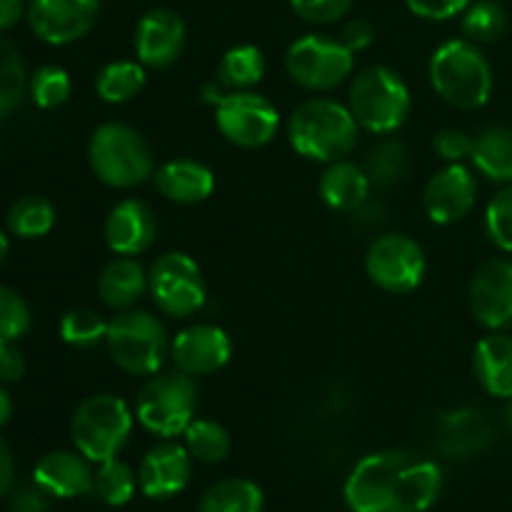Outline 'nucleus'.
<instances>
[{"instance_id": "4", "label": "nucleus", "mask_w": 512, "mask_h": 512, "mask_svg": "<svg viewBox=\"0 0 512 512\" xmlns=\"http://www.w3.org/2000/svg\"><path fill=\"white\" fill-rule=\"evenodd\" d=\"M88 160L100 183L130 190L155 175V155L148 140L125 123H103L93 130Z\"/></svg>"}, {"instance_id": "40", "label": "nucleus", "mask_w": 512, "mask_h": 512, "mask_svg": "<svg viewBox=\"0 0 512 512\" xmlns=\"http://www.w3.org/2000/svg\"><path fill=\"white\" fill-rule=\"evenodd\" d=\"M473 143L475 135H468L460 128H443L440 133H435L433 148L438 153V158H443L445 163H465L473 155Z\"/></svg>"}, {"instance_id": "25", "label": "nucleus", "mask_w": 512, "mask_h": 512, "mask_svg": "<svg viewBox=\"0 0 512 512\" xmlns=\"http://www.w3.org/2000/svg\"><path fill=\"white\" fill-rule=\"evenodd\" d=\"M470 163L488 180L512 185V128L510 125H488L475 135Z\"/></svg>"}, {"instance_id": "42", "label": "nucleus", "mask_w": 512, "mask_h": 512, "mask_svg": "<svg viewBox=\"0 0 512 512\" xmlns=\"http://www.w3.org/2000/svg\"><path fill=\"white\" fill-rule=\"evenodd\" d=\"M340 40L348 45L353 53H360V50L370 48L375 40V28L368 18H353L343 25V33H340Z\"/></svg>"}, {"instance_id": "17", "label": "nucleus", "mask_w": 512, "mask_h": 512, "mask_svg": "<svg viewBox=\"0 0 512 512\" xmlns=\"http://www.w3.org/2000/svg\"><path fill=\"white\" fill-rule=\"evenodd\" d=\"M478 200V178L465 163H448L425 183L423 208L438 225L463 220Z\"/></svg>"}, {"instance_id": "29", "label": "nucleus", "mask_w": 512, "mask_h": 512, "mask_svg": "<svg viewBox=\"0 0 512 512\" xmlns=\"http://www.w3.org/2000/svg\"><path fill=\"white\" fill-rule=\"evenodd\" d=\"M265 70H268V65H265L263 50L245 43L235 45V48H230L228 53L220 58L215 78H218L230 93H235V90H253L255 85L265 78Z\"/></svg>"}, {"instance_id": "24", "label": "nucleus", "mask_w": 512, "mask_h": 512, "mask_svg": "<svg viewBox=\"0 0 512 512\" xmlns=\"http://www.w3.org/2000/svg\"><path fill=\"white\" fill-rule=\"evenodd\" d=\"M145 293H148V270L135 258L118 255L105 265L98 278L100 300H103L105 308L115 310V313L135 308V303Z\"/></svg>"}, {"instance_id": "9", "label": "nucleus", "mask_w": 512, "mask_h": 512, "mask_svg": "<svg viewBox=\"0 0 512 512\" xmlns=\"http://www.w3.org/2000/svg\"><path fill=\"white\" fill-rule=\"evenodd\" d=\"M285 70L300 88L328 93L355 73V53L333 35L308 33L290 43Z\"/></svg>"}, {"instance_id": "45", "label": "nucleus", "mask_w": 512, "mask_h": 512, "mask_svg": "<svg viewBox=\"0 0 512 512\" xmlns=\"http://www.w3.org/2000/svg\"><path fill=\"white\" fill-rule=\"evenodd\" d=\"M350 215H355V223L363 225V228H373V225L383 223L385 220V205L375 203L373 198H368L363 205H358V208H355Z\"/></svg>"}, {"instance_id": "12", "label": "nucleus", "mask_w": 512, "mask_h": 512, "mask_svg": "<svg viewBox=\"0 0 512 512\" xmlns=\"http://www.w3.org/2000/svg\"><path fill=\"white\" fill-rule=\"evenodd\" d=\"M215 125L235 148L255 150L268 145L278 135L280 113L265 95L253 90H235L215 108Z\"/></svg>"}, {"instance_id": "41", "label": "nucleus", "mask_w": 512, "mask_h": 512, "mask_svg": "<svg viewBox=\"0 0 512 512\" xmlns=\"http://www.w3.org/2000/svg\"><path fill=\"white\" fill-rule=\"evenodd\" d=\"M473 0H405L408 10L423 20H453L465 13Z\"/></svg>"}, {"instance_id": "35", "label": "nucleus", "mask_w": 512, "mask_h": 512, "mask_svg": "<svg viewBox=\"0 0 512 512\" xmlns=\"http://www.w3.org/2000/svg\"><path fill=\"white\" fill-rule=\"evenodd\" d=\"M108 335V320L90 308L68 310L60 320V338L73 348H93L105 343Z\"/></svg>"}, {"instance_id": "21", "label": "nucleus", "mask_w": 512, "mask_h": 512, "mask_svg": "<svg viewBox=\"0 0 512 512\" xmlns=\"http://www.w3.org/2000/svg\"><path fill=\"white\" fill-rule=\"evenodd\" d=\"M153 183L165 200L178 205L203 203L213 195L215 175L205 163L193 158H175L155 168Z\"/></svg>"}, {"instance_id": "28", "label": "nucleus", "mask_w": 512, "mask_h": 512, "mask_svg": "<svg viewBox=\"0 0 512 512\" xmlns=\"http://www.w3.org/2000/svg\"><path fill=\"white\" fill-rule=\"evenodd\" d=\"M365 173H368L373 188L390 190L395 185L403 183L410 173V155L400 140L385 138L378 140L373 148L368 150V158H365Z\"/></svg>"}, {"instance_id": "38", "label": "nucleus", "mask_w": 512, "mask_h": 512, "mask_svg": "<svg viewBox=\"0 0 512 512\" xmlns=\"http://www.w3.org/2000/svg\"><path fill=\"white\" fill-rule=\"evenodd\" d=\"M30 330V308L23 295L0 285V343H18Z\"/></svg>"}, {"instance_id": "1", "label": "nucleus", "mask_w": 512, "mask_h": 512, "mask_svg": "<svg viewBox=\"0 0 512 512\" xmlns=\"http://www.w3.org/2000/svg\"><path fill=\"white\" fill-rule=\"evenodd\" d=\"M443 490V470L410 450H380L360 460L345 483L353 512H425Z\"/></svg>"}, {"instance_id": "51", "label": "nucleus", "mask_w": 512, "mask_h": 512, "mask_svg": "<svg viewBox=\"0 0 512 512\" xmlns=\"http://www.w3.org/2000/svg\"><path fill=\"white\" fill-rule=\"evenodd\" d=\"M505 423H508V428L512 430V398L508 400V405H505Z\"/></svg>"}, {"instance_id": "16", "label": "nucleus", "mask_w": 512, "mask_h": 512, "mask_svg": "<svg viewBox=\"0 0 512 512\" xmlns=\"http://www.w3.org/2000/svg\"><path fill=\"white\" fill-rule=\"evenodd\" d=\"M233 358V340L223 328L198 323L183 328L170 340V360L185 375H210L223 370Z\"/></svg>"}, {"instance_id": "43", "label": "nucleus", "mask_w": 512, "mask_h": 512, "mask_svg": "<svg viewBox=\"0 0 512 512\" xmlns=\"http://www.w3.org/2000/svg\"><path fill=\"white\" fill-rule=\"evenodd\" d=\"M25 373V358L15 343H0V383H18Z\"/></svg>"}, {"instance_id": "10", "label": "nucleus", "mask_w": 512, "mask_h": 512, "mask_svg": "<svg viewBox=\"0 0 512 512\" xmlns=\"http://www.w3.org/2000/svg\"><path fill=\"white\" fill-rule=\"evenodd\" d=\"M148 293L168 318H190L205 305V278L188 253H163L148 270Z\"/></svg>"}, {"instance_id": "49", "label": "nucleus", "mask_w": 512, "mask_h": 512, "mask_svg": "<svg viewBox=\"0 0 512 512\" xmlns=\"http://www.w3.org/2000/svg\"><path fill=\"white\" fill-rule=\"evenodd\" d=\"M10 415H13V400H10L8 390H5L3 383H0V428L8 423Z\"/></svg>"}, {"instance_id": "22", "label": "nucleus", "mask_w": 512, "mask_h": 512, "mask_svg": "<svg viewBox=\"0 0 512 512\" xmlns=\"http://www.w3.org/2000/svg\"><path fill=\"white\" fill-rule=\"evenodd\" d=\"M473 373L480 388L500 400L512 398V335L490 333L475 345Z\"/></svg>"}, {"instance_id": "3", "label": "nucleus", "mask_w": 512, "mask_h": 512, "mask_svg": "<svg viewBox=\"0 0 512 512\" xmlns=\"http://www.w3.org/2000/svg\"><path fill=\"white\" fill-rule=\"evenodd\" d=\"M428 78L435 93L460 110H478L493 95V68L478 43L468 38L445 40L430 58Z\"/></svg>"}, {"instance_id": "34", "label": "nucleus", "mask_w": 512, "mask_h": 512, "mask_svg": "<svg viewBox=\"0 0 512 512\" xmlns=\"http://www.w3.org/2000/svg\"><path fill=\"white\" fill-rule=\"evenodd\" d=\"M28 90V73L18 48L0 35V118L13 113Z\"/></svg>"}, {"instance_id": "23", "label": "nucleus", "mask_w": 512, "mask_h": 512, "mask_svg": "<svg viewBox=\"0 0 512 512\" xmlns=\"http://www.w3.org/2000/svg\"><path fill=\"white\" fill-rule=\"evenodd\" d=\"M370 190H373V183H370L363 165L348 158L328 163L318 183L323 203L338 213H353L358 205H363L370 198Z\"/></svg>"}, {"instance_id": "37", "label": "nucleus", "mask_w": 512, "mask_h": 512, "mask_svg": "<svg viewBox=\"0 0 512 512\" xmlns=\"http://www.w3.org/2000/svg\"><path fill=\"white\" fill-rule=\"evenodd\" d=\"M485 235L503 253H512V185L490 198L485 208Z\"/></svg>"}, {"instance_id": "47", "label": "nucleus", "mask_w": 512, "mask_h": 512, "mask_svg": "<svg viewBox=\"0 0 512 512\" xmlns=\"http://www.w3.org/2000/svg\"><path fill=\"white\" fill-rule=\"evenodd\" d=\"M13 480H15V460L10 455L8 445L0 440V498L13 488Z\"/></svg>"}, {"instance_id": "30", "label": "nucleus", "mask_w": 512, "mask_h": 512, "mask_svg": "<svg viewBox=\"0 0 512 512\" xmlns=\"http://www.w3.org/2000/svg\"><path fill=\"white\" fill-rule=\"evenodd\" d=\"M55 208L43 195H25L8 210V230L18 238H43L53 230Z\"/></svg>"}, {"instance_id": "27", "label": "nucleus", "mask_w": 512, "mask_h": 512, "mask_svg": "<svg viewBox=\"0 0 512 512\" xmlns=\"http://www.w3.org/2000/svg\"><path fill=\"white\" fill-rule=\"evenodd\" d=\"M145 88V65L140 60H115L95 75V90L110 105H123L138 98Z\"/></svg>"}, {"instance_id": "32", "label": "nucleus", "mask_w": 512, "mask_h": 512, "mask_svg": "<svg viewBox=\"0 0 512 512\" xmlns=\"http://www.w3.org/2000/svg\"><path fill=\"white\" fill-rule=\"evenodd\" d=\"M138 485H140L138 473H135L128 463L113 458V460H105V463H100L98 470H95L93 493L98 495L105 505L120 508V505H125L133 500Z\"/></svg>"}, {"instance_id": "15", "label": "nucleus", "mask_w": 512, "mask_h": 512, "mask_svg": "<svg viewBox=\"0 0 512 512\" xmlns=\"http://www.w3.org/2000/svg\"><path fill=\"white\" fill-rule=\"evenodd\" d=\"M185 40H188V28L180 18L178 10L155 5L140 15L135 25V55L145 68L165 70L183 55Z\"/></svg>"}, {"instance_id": "7", "label": "nucleus", "mask_w": 512, "mask_h": 512, "mask_svg": "<svg viewBox=\"0 0 512 512\" xmlns=\"http://www.w3.org/2000/svg\"><path fill=\"white\" fill-rule=\"evenodd\" d=\"M133 420V410L118 395H90L78 405L70 423L75 450L98 465L118 458L133 433Z\"/></svg>"}, {"instance_id": "26", "label": "nucleus", "mask_w": 512, "mask_h": 512, "mask_svg": "<svg viewBox=\"0 0 512 512\" xmlns=\"http://www.w3.org/2000/svg\"><path fill=\"white\" fill-rule=\"evenodd\" d=\"M198 512H263V490L245 478H225L210 485Z\"/></svg>"}, {"instance_id": "13", "label": "nucleus", "mask_w": 512, "mask_h": 512, "mask_svg": "<svg viewBox=\"0 0 512 512\" xmlns=\"http://www.w3.org/2000/svg\"><path fill=\"white\" fill-rule=\"evenodd\" d=\"M100 0H30L28 18L35 38L48 45H70L95 28Z\"/></svg>"}, {"instance_id": "39", "label": "nucleus", "mask_w": 512, "mask_h": 512, "mask_svg": "<svg viewBox=\"0 0 512 512\" xmlns=\"http://www.w3.org/2000/svg\"><path fill=\"white\" fill-rule=\"evenodd\" d=\"M290 8L305 23L330 25L338 23L350 13L353 0H290Z\"/></svg>"}, {"instance_id": "48", "label": "nucleus", "mask_w": 512, "mask_h": 512, "mask_svg": "<svg viewBox=\"0 0 512 512\" xmlns=\"http://www.w3.org/2000/svg\"><path fill=\"white\" fill-rule=\"evenodd\" d=\"M228 93L230 90L225 88L223 83H220L218 78H213V80H205L203 85H200V100H203L205 105H210V108H218L220 103H223L225 98H228Z\"/></svg>"}, {"instance_id": "31", "label": "nucleus", "mask_w": 512, "mask_h": 512, "mask_svg": "<svg viewBox=\"0 0 512 512\" xmlns=\"http://www.w3.org/2000/svg\"><path fill=\"white\" fill-rule=\"evenodd\" d=\"M183 435L185 448H188V453L198 463H220V460L228 458L230 448H233V440H230L228 430L208 418H195Z\"/></svg>"}, {"instance_id": "36", "label": "nucleus", "mask_w": 512, "mask_h": 512, "mask_svg": "<svg viewBox=\"0 0 512 512\" xmlns=\"http://www.w3.org/2000/svg\"><path fill=\"white\" fill-rule=\"evenodd\" d=\"M28 93L38 108H60L70 98V93H73L68 70L60 68V65H43V68H38L30 75Z\"/></svg>"}, {"instance_id": "6", "label": "nucleus", "mask_w": 512, "mask_h": 512, "mask_svg": "<svg viewBox=\"0 0 512 512\" xmlns=\"http://www.w3.org/2000/svg\"><path fill=\"white\" fill-rule=\"evenodd\" d=\"M105 345L123 373L133 378H150L160 373L170 358V338L158 315L148 310H120L108 320Z\"/></svg>"}, {"instance_id": "8", "label": "nucleus", "mask_w": 512, "mask_h": 512, "mask_svg": "<svg viewBox=\"0 0 512 512\" xmlns=\"http://www.w3.org/2000/svg\"><path fill=\"white\" fill-rule=\"evenodd\" d=\"M198 410V383L193 375L180 373L178 368L170 373L150 375L148 383L135 400V418L148 430L163 440H173L188 430Z\"/></svg>"}, {"instance_id": "19", "label": "nucleus", "mask_w": 512, "mask_h": 512, "mask_svg": "<svg viewBox=\"0 0 512 512\" xmlns=\"http://www.w3.org/2000/svg\"><path fill=\"white\" fill-rule=\"evenodd\" d=\"M105 243L115 255L135 258L145 253L158 238V220L153 208L138 198H125L113 205L105 218Z\"/></svg>"}, {"instance_id": "14", "label": "nucleus", "mask_w": 512, "mask_h": 512, "mask_svg": "<svg viewBox=\"0 0 512 512\" xmlns=\"http://www.w3.org/2000/svg\"><path fill=\"white\" fill-rule=\"evenodd\" d=\"M470 313L490 333L512 328V260L493 258L480 265L470 278Z\"/></svg>"}, {"instance_id": "44", "label": "nucleus", "mask_w": 512, "mask_h": 512, "mask_svg": "<svg viewBox=\"0 0 512 512\" xmlns=\"http://www.w3.org/2000/svg\"><path fill=\"white\" fill-rule=\"evenodd\" d=\"M8 512H50L48 493H43L38 485L15 490L13 498H10Z\"/></svg>"}, {"instance_id": "18", "label": "nucleus", "mask_w": 512, "mask_h": 512, "mask_svg": "<svg viewBox=\"0 0 512 512\" xmlns=\"http://www.w3.org/2000/svg\"><path fill=\"white\" fill-rule=\"evenodd\" d=\"M193 475V455L173 440H163L145 453L138 468V483L145 498L168 500L183 493Z\"/></svg>"}, {"instance_id": "20", "label": "nucleus", "mask_w": 512, "mask_h": 512, "mask_svg": "<svg viewBox=\"0 0 512 512\" xmlns=\"http://www.w3.org/2000/svg\"><path fill=\"white\" fill-rule=\"evenodd\" d=\"M33 483L50 498H80L93 493L95 470L78 450H50L35 463Z\"/></svg>"}, {"instance_id": "46", "label": "nucleus", "mask_w": 512, "mask_h": 512, "mask_svg": "<svg viewBox=\"0 0 512 512\" xmlns=\"http://www.w3.org/2000/svg\"><path fill=\"white\" fill-rule=\"evenodd\" d=\"M25 13H28L25 0H0V33L18 25Z\"/></svg>"}, {"instance_id": "11", "label": "nucleus", "mask_w": 512, "mask_h": 512, "mask_svg": "<svg viewBox=\"0 0 512 512\" xmlns=\"http://www.w3.org/2000/svg\"><path fill=\"white\" fill-rule=\"evenodd\" d=\"M428 270L425 250L405 233H383L365 253V273L390 295H408L420 288Z\"/></svg>"}, {"instance_id": "50", "label": "nucleus", "mask_w": 512, "mask_h": 512, "mask_svg": "<svg viewBox=\"0 0 512 512\" xmlns=\"http://www.w3.org/2000/svg\"><path fill=\"white\" fill-rule=\"evenodd\" d=\"M8 235L3 233V230H0V265H3V260H5V255H8Z\"/></svg>"}, {"instance_id": "2", "label": "nucleus", "mask_w": 512, "mask_h": 512, "mask_svg": "<svg viewBox=\"0 0 512 512\" xmlns=\"http://www.w3.org/2000/svg\"><path fill=\"white\" fill-rule=\"evenodd\" d=\"M360 125L348 105L333 98L303 100L288 118V140L293 150L315 163L345 160L358 145Z\"/></svg>"}, {"instance_id": "33", "label": "nucleus", "mask_w": 512, "mask_h": 512, "mask_svg": "<svg viewBox=\"0 0 512 512\" xmlns=\"http://www.w3.org/2000/svg\"><path fill=\"white\" fill-rule=\"evenodd\" d=\"M460 28L465 38L473 43H493L508 30V13L498 0H475L465 8Z\"/></svg>"}, {"instance_id": "5", "label": "nucleus", "mask_w": 512, "mask_h": 512, "mask_svg": "<svg viewBox=\"0 0 512 512\" xmlns=\"http://www.w3.org/2000/svg\"><path fill=\"white\" fill-rule=\"evenodd\" d=\"M348 108L363 130L373 135H390L408 120L413 95L398 70L388 65H368L353 75Z\"/></svg>"}]
</instances>
